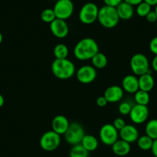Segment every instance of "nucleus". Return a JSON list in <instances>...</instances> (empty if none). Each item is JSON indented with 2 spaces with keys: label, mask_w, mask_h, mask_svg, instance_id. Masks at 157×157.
<instances>
[{
  "label": "nucleus",
  "mask_w": 157,
  "mask_h": 157,
  "mask_svg": "<svg viewBox=\"0 0 157 157\" xmlns=\"http://www.w3.org/2000/svg\"><path fill=\"white\" fill-rule=\"evenodd\" d=\"M139 88L140 90L149 93L155 86V79L150 72L140 75L138 78Z\"/></svg>",
  "instance_id": "obj_17"
},
{
  "label": "nucleus",
  "mask_w": 157,
  "mask_h": 157,
  "mask_svg": "<svg viewBox=\"0 0 157 157\" xmlns=\"http://www.w3.org/2000/svg\"><path fill=\"white\" fill-rule=\"evenodd\" d=\"M113 125L118 131H120L126 124L123 119H122V118H116L113 121Z\"/></svg>",
  "instance_id": "obj_30"
},
{
  "label": "nucleus",
  "mask_w": 157,
  "mask_h": 157,
  "mask_svg": "<svg viewBox=\"0 0 157 157\" xmlns=\"http://www.w3.org/2000/svg\"><path fill=\"white\" fill-rule=\"evenodd\" d=\"M103 2L105 6L115 7V8H116V7L120 5L122 2H123V0H103Z\"/></svg>",
  "instance_id": "obj_33"
},
{
  "label": "nucleus",
  "mask_w": 157,
  "mask_h": 157,
  "mask_svg": "<svg viewBox=\"0 0 157 157\" xmlns=\"http://www.w3.org/2000/svg\"><path fill=\"white\" fill-rule=\"evenodd\" d=\"M53 55L55 58L58 59H66L69 56V48L67 47L66 45L63 44V43L57 44L54 47Z\"/></svg>",
  "instance_id": "obj_24"
},
{
  "label": "nucleus",
  "mask_w": 157,
  "mask_h": 157,
  "mask_svg": "<svg viewBox=\"0 0 157 157\" xmlns=\"http://www.w3.org/2000/svg\"><path fill=\"white\" fill-rule=\"evenodd\" d=\"M97 20L104 28L112 29L118 25L120 19L115 7L105 5L99 10Z\"/></svg>",
  "instance_id": "obj_3"
},
{
  "label": "nucleus",
  "mask_w": 157,
  "mask_h": 157,
  "mask_svg": "<svg viewBox=\"0 0 157 157\" xmlns=\"http://www.w3.org/2000/svg\"><path fill=\"white\" fill-rule=\"evenodd\" d=\"M132 105H133L131 104V102H129V101H123L119 105V108H118L119 113L121 115H123V116L129 115L131 109H132Z\"/></svg>",
  "instance_id": "obj_29"
},
{
  "label": "nucleus",
  "mask_w": 157,
  "mask_h": 157,
  "mask_svg": "<svg viewBox=\"0 0 157 157\" xmlns=\"http://www.w3.org/2000/svg\"><path fill=\"white\" fill-rule=\"evenodd\" d=\"M145 18L149 23H155L157 22V14L154 10H151Z\"/></svg>",
  "instance_id": "obj_32"
},
{
  "label": "nucleus",
  "mask_w": 157,
  "mask_h": 157,
  "mask_svg": "<svg viewBox=\"0 0 157 157\" xmlns=\"http://www.w3.org/2000/svg\"><path fill=\"white\" fill-rule=\"evenodd\" d=\"M54 13L57 19H69L74 12V5L72 0H57L53 7Z\"/></svg>",
  "instance_id": "obj_8"
},
{
  "label": "nucleus",
  "mask_w": 157,
  "mask_h": 157,
  "mask_svg": "<svg viewBox=\"0 0 157 157\" xmlns=\"http://www.w3.org/2000/svg\"><path fill=\"white\" fill-rule=\"evenodd\" d=\"M134 100H135L136 104L147 105L150 101L149 93L148 92L139 90L136 93H134Z\"/></svg>",
  "instance_id": "obj_23"
},
{
  "label": "nucleus",
  "mask_w": 157,
  "mask_h": 157,
  "mask_svg": "<svg viewBox=\"0 0 157 157\" xmlns=\"http://www.w3.org/2000/svg\"><path fill=\"white\" fill-rule=\"evenodd\" d=\"M99 52V45L97 42L89 37L79 40L73 49L75 57L81 61L91 59Z\"/></svg>",
  "instance_id": "obj_1"
},
{
  "label": "nucleus",
  "mask_w": 157,
  "mask_h": 157,
  "mask_svg": "<svg viewBox=\"0 0 157 157\" xmlns=\"http://www.w3.org/2000/svg\"><path fill=\"white\" fill-rule=\"evenodd\" d=\"M54 76L59 79L66 80L72 78L75 74V66L71 60L66 59H55L51 66Z\"/></svg>",
  "instance_id": "obj_2"
},
{
  "label": "nucleus",
  "mask_w": 157,
  "mask_h": 157,
  "mask_svg": "<svg viewBox=\"0 0 157 157\" xmlns=\"http://www.w3.org/2000/svg\"><path fill=\"white\" fill-rule=\"evenodd\" d=\"M116 9L120 19L129 20L133 17L135 13L133 6L127 2H122L120 5L116 7Z\"/></svg>",
  "instance_id": "obj_18"
},
{
  "label": "nucleus",
  "mask_w": 157,
  "mask_h": 157,
  "mask_svg": "<svg viewBox=\"0 0 157 157\" xmlns=\"http://www.w3.org/2000/svg\"><path fill=\"white\" fill-rule=\"evenodd\" d=\"M149 50L154 55H157V36L152 38L151 41L149 42Z\"/></svg>",
  "instance_id": "obj_31"
},
{
  "label": "nucleus",
  "mask_w": 157,
  "mask_h": 157,
  "mask_svg": "<svg viewBox=\"0 0 157 157\" xmlns=\"http://www.w3.org/2000/svg\"><path fill=\"white\" fill-rule=\"evenodd\" d=\"M130 68L134 75L139 76L150 72L149 59L143 53H136L132 56L130 59Z\"/></svg>",
  "instance_id": "obj_6"
},
{
  "label": "nucleus",
  "mask_w": 157,
  "mask_h": 157,
  "mask_svg": "<svg viewBox=\"0 0 157 157\" xmlns=\"http://www.w3.org/2000/svg\"><path fill=\"white\" fill-rule=\"evenodd\" d=\"M136 143L137 146H138V147L140 148V149L144 151H148L150 150L151 148H152L153 140L145 134V135L141 136L139 137Z\"/></svg>",
  "instance_id": "obj_26"
},
{
  "label": "nucleus",
  "mask_w": 157,
  "mask_h": 157,
  "mask_svg": "<svg viewBox=\"0 0 157 157\" xmlns=\"http://www.w3.org/2000/svg\"><path fill=\"white\" fill-rule=\"evenodd\" d=\"M123 2H127V3L132 6H136L139 4L141 3L142 2H143V0H123Z\"/></svg>",
  "instance_id": "obj_36"
},
{
  "label": "nucleus",
  "mask_w": 157,
  "mask_h": 157,
  "mask_svg": "<svg viewBox=\"0 0 157 157\" xmlns=\"http://www.w3.org/2000/svg\"><path fill=\"white\" fill-rule=\"evenodd\" d=\"M80 144L89 152H93L99 146V140L94 136L86 134Z\"/></svg>",
  "instance_id": "obj_20"
},
{
  "label": "nucleus",
  "mask_w": 157,
  "mask_h": 157,
  "mask_svg": "<svg viewBox=\"0 0 157 157\" xmlns=\"http://www.w3.org/2000/svg\"><path fill=\"white\" fill-rule=\"evenodd\" d=\"M123 94H124V91L121 86L113 85L108 87L105 90L103 96L107 99L108 102L115 103V102H120L123 99Z\"/></svg>",
  "instance_id": "obj_14"
},
{
  "label": "nucleus",
  "mask_w": 157,
  "mask_h": 157,
  "mask_svg": "<svg viewBox=\"0 0 157 157\" xmlns=\"http://www.w3.org/2000/svg\"><path fill=\"white\" fill-rule=\"evenodd\" d=\"M61 144V136L53 130L47 131L42 135L39 140V146L46 152L56 150Z\"/></svg>",
  "instance_id": "obj_4"
},
{
  "label": "nucleus",
  "mask_w": 157,
  "mask_h": 157,
  "mask_svg": "<svg viewBox=\"0 0 157 157\" xmlns=\"http://www.w3.org/2000/svg\"><path fill=\"white\" fill-rule=\"evenodd\" d=\"M129 115L132 123L135 124H143L148 120L149 111L147 105L134 104Z\"/></svg>",
  "instance_id": "obj_11"
},
{
  "label": "nucleus",
  "mask_w": 157,
  "mask_h": 157,
  "mask_svg": "<svg viewBox=\"0 0 157 157\" xmlns=\"http://www.w3.org/2000/svg\"><path fill=\"white\" fill-rule=\"evenodd\" d=\"M40 18H41L43 22L50 24L52 21L56 19V16L54 13L53 9H46L43 11H42Z\"/></svg>",
  "instance_id": "obj_27"
},
{
  "label": "nucleus",
  "mask_w": 157,
  "mask_h": 157,
  "mask_svg": "<svg viewBox=\"0 0 157 157\" xmlns=\"http://www.w3.org/2000/svg\"><path fill=\"white\" fill-rule=\"evenodd\" d=\"M146 135L153 140H157V119H152L146 123L145 127Z\"/></svg>",
  "instance_id": "obj_22"
},
{
  "label": "nucleus",
  "mask_w": 157,
  "mask_h": 157,
  "mask_svg": "<svg viewBox=\"0 0 157 157\" xmlns=\"http://www.w3.org/2000/svg\"><path fill=\"white\" fill-rule=\"evenodd\" d=\"M96 105L99 107H104L109 103L107 99H105V97L104 96H100L96 99Z\"/></svg>",
  "instance_id": "obj_34"
},
{
  "label": "nucleus",
  "mask_w": 157,
  "mask_h": 157,
  "mask_svg": "<svg viewBox=\"0 0 157 157\" xmlns=\"http://www.w3.org/2000/svg\"><path fill=\"white\" fill-rule=\"evenodd\" d=\"M152 10V6L145 2H142L141 3L136 6V13L140 17H146L148 13Z\"/></svg>",
  "instance_id": "obj_28"
},
{
  "label": "nucleus",
  "mask_w": 157,
  "mask_h": 157,
  "mask_svg": "<svg viewBox=\"0 0 157 157\" xmlns=\"http://www.w3.org/2000/svg\"><path fill=\"white\" fill-rule=\"evenodd\" d=\"M49 28L52 35L58 39H64L69 34V25L66 20L63 19L56 18L49 24Z\"/></svg>",
  "instance_id": "obj_12"
},
{
  "label": "nucleus",
  "mask_w": 157,
  "mask_h": 157,
  "mask_svg": "<svg viewBox=\"0 0 157 157\" xmlns=\"http://www.w3.org/2000/svg\"><path fill=\"white\" fill-rule=\"evenodd\" d=\"M154 11H155V13H156V14H157V4L155 6V10H154Z\"/></svg>",
  "instance_id": "obj_41"
},
{
  "label": "nucleus",
  "mask_w": 157,
  "mask_h": 157,
  "mask_svg": "<svg viewBox=\"0 0 157 157\" xmlns=\"http://www.w3.org/2000/svg\"><path fill=\"white\" fill-rule=\"evenodd\" d=\"M99 10L97 5L93 2H87L84 4L78 13V19L85 25H91L98 19Z\"/></svg>",
  "instance_id": "obj_5"
},
{
  "label": "nucleus",
  "mask_w": 157,
  "mask_h": 157,
  "mask_svg": "<svg viewBox=\"0 0 157 157\" xmlns=\"http://www.w3.org/2000/svg\"><path fill=\"white\" fill-rule=\"evenodd\" d=\"M99 140L105 146L114 144L119 140V131L113 126V124H104L99 129Z\"/></svg>",
  "instance_id": "obj_9"
},
{
  "label": "nucleus",
  "mask_w": 157,
  "mask_h": 157,
  "mask_svg": "<svg viewBox=\"0 0 157 157\" xmlns=\"http://www.w3.org/2000/svg\"><path fill=\"white\" fill-rule=\"evenodd\" d=\"M4 103H5V99L2 94H0V108L4 105Z\"/></svg>",
  "instance_id": "obj_39"
},
{
  "label": "nucleus",
  "mask_w": 157,
  "mask_h": 157,
  "mask_svg": "<svg viewBox=\"0 0 157 157\" xmlns=\"http://www.w3.org/2000/svg\"><path fill=\"white\" fill-rule=\"evenodd\" d=\"M112 151L118 156H125L130 152V143L123 140H118L114 144L112 145Z\"/></svg>",
  "instance_id": "obj_19"
},
{
  "label": "nucleus",
  "mask_w": 157,
  "mask_h": 157,
  "mask_svg": "<svg viewBox=\"0 0 157 157\" xmlns=\"http://www.w3.org/2000/svg\"><path fill=\"white\" fill-rule=\"evenodd\" d=\"M155 25H156V28H157V22H155Z\"/></svg>",
  "instance_id": "obj_42"
},
{
  "label": "nucleus",
  "mask_w": 157,
  "mask_h": 157,
  "mask_svg": "<svg viewBox=\"0 0 157 157\" xmlns=\"http://www.w3.org/2000/svg\"><path fill=\"white\" fill-rule=\"evenodd\" d=\"M150 150L151 152H152V155L155 157H157V140H153L152 148H151Z\"/></svg>",
  "instance_id": "obj_35"
},
{
  "label": "nucleus",
  "mask_w": 157,
  "mask_h": 157,
  "mask_svg": "<svg viewBox=\"0 0 157 157\" xmlns=\"http://www.w3.org/2000/svg\"><path fill=\"white\" fill-rule=\"evenodd\" d=\"M85 135V130L82 125L78 123H72L69 124V128L65 132L64 137L69 144L75 146L80 144Z\"/></svg>",
  "instance_id": "obj_7"
},
{
  "label": "nucleus",
  "mask_w": 157,
  "mask_h": 157,
  "mask_svg": "<svg viewBox=\"0 0 157 157\" xmlns=\"http://www.w3.org/2000/svg\"><path fill=\"white\" fill-rule=\"evenodd\" d=\"M143 2H146L151 6H155L157 4V0H143Z\"/></svg>",
  "instance_id": "obj_38"
},
{
  "label": "nucleus",
  "mask_w": 157,
  "mask_h": 157,
  "mask_svg": "<svg viewBox=\"0 0 157 157\" xmlns=\"http://www.w3.org/2000/svg\"><path fill=\"white\" fill-rule=\"evenodd\" d=\"M2 40H3V36H2V33L0 32V44L2 43Z\"/></svg>",
  "instance_id": "obj_40"
},
{
  "label": "nucleus",
  "mask_w": 157,
  "mask_h": 157,
  "mask_svg": "<svg viewBox=\"0 0 157 157\" xmlns=\"http://www.w3.org/2000/svg\"><path fill=\"white\" fill-rule=\"evenodd\" d=\"M151 66H152V69L155 72H157V55H155L153 57V59H152V63H151Z\"/></svg>",
  "instance_id": "obj_37"
},
{
  "label": "nucleus",
  "mask_w": 157,
  "mask_h": 157,
  "mask_svg": "<svg viewBox=\"0 0 157 157\" xmlns=\"http://www.w3.org/2000/svg\"><path fill=\"white\" fill-rule=\"evenodd\" d=\"M93 66L96 69H103L108 64V59L106 56L102 52H97L93 58L91 59Z\"/></svg>",
  "instance_id": "obj_21"
},
{
  "label": "nucleus",
  "mask_w": 157,
  "mask_h": 157,
  "mask_svg": "<svg viewBox=\"0 0 157 157\" xmlns=\"http://www.w3.org/2000/svg\"><path fill=\"white\" fill-rule=\"evenodd\" d=\"M76 78L79 82L82 84H89L93 82L97 76L96 68L90 65L81 66L75 72Z\"/></svg>",
  "instance_id": "obj_10"
},
{
  "label": "nucleus",
  "mask_w": 157,
  "mask_h": 157,
  "mask_svg": "<svg viewBox=\"0 0 157 157\" xmlns=\"http://www.w3.org/2000/svg\"><path fill=\"white\" fill-rule=\"evenodd\" d=\"M119 135H120L121 140H124L130 144L136 142L140 137L137 128L131 124H126L121 130L119 131Z\"/></svg>",
  "instance_id": "obj_13"
},
{
  "label": "nucleus",
  "mask_w": 157,
  "mask_h": 157,
  "mask_svg": "<svg viewBox=\"0 0 157 157\" xmlns=\"http://www.w3.org/2000/svg\"><path fill=\"white\" fill-rule=\"evenodd\" d=\"M69 122L63 115H58L53 118L52 121V130L59 135H64L69 126Z\"/></svg>",
  "instance_id": "obj_15"
},
{
  "label": "nucleus",
  "mask_w": 157,
  "mask_h": 157,
  "mask_svg": "<svg viewBox=\"0 0 157 157\" xmlns=\"http://www.w3.org/2000/svg\"><path fill=\"white\" fill-rule=\"evenodd\" d=\"M90 152L81 144L72 146L69 151V157H89Z\"/></svg>",
  "instance_id": "obj_25"
},
{
  "label": "nucleus",
  "mask_w": 157,
  "mask_h": 157,
  "mask_svg": "<svg viewBox=\"0 0 157 157\" xmlns=\"http://www.w3.org/2000/svg\"><path fill=\"white\" fill-rule=\"evenodd\" d=\"M121 87L124 92L134 94L140 90L138 78L135 75H126L122 80Z\"/></svg>",
  "instance_id": "obj_16"
}]
</instances>
